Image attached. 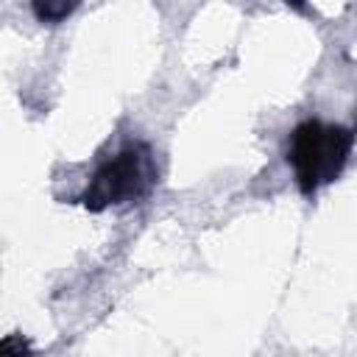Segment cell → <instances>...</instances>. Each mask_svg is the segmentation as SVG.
<instances>
[{
	"mask_svg": "<svg viewBox=\"0 0 357 357\" xmlns=\"http://www.w3.org/2000/svg\"><path fill=\"white\" fill-rule=\"evenodd\" d=\"M156 184V162L145 142H131L109 156L81 192V204L92 212H103L117 204L139 201Z\"/></svg>",
	"mask_w": 357,
	"mask_h": 357,
	"instance_id": "7a4b0ae2",
	"label": "cell"
},
{
	"mask_svg": "<svg viewBox=\"0 0 357 357\" xmlns=\"http://www.w3.org/2000/svg\"><path fill=\"white\" fill-rule=\"evenodd\" d=\"M0 357H33V351L22 335H8L0 346Z\"/></svg>",
	"mask_w": 357,
	"mask_h": 357,
	"instance_id": "277c9868",
	"label": "cell"
},
{
	"mask_svg": "<svg viewBox=\"0 0 357 357\" xmlns=\"http://www.w3.org/2000/svg\"><path fill=\"white\" fill-rule=\"evenodd\" d=\"M354 148V134L346 126L304 120L290 131L287 165L293 167L296 184L304 195L318 192L324 184L335 181Z\"/></svg>",
	"mask_w": 357,
	"mask_h": 357,
	"instance_id": "6da1fadb",
	"label": "cell"
},
{
	"mask_svg": "<svg viewBox=\"0 0 357 357\" xmlns=\"http://www.w3.org/2000/svg\"><path fill=\"white\" fill-rule=\"evenodd\" d=\"M75 6H67V3H36L33 6V14L42 20V22H59L61 17H67Z\"/></svg>",
	"mask_w": 357,
	"mask_h": 357,
	"instance_id": "3957f363",
	"label": "cell"
}]
</instances>
